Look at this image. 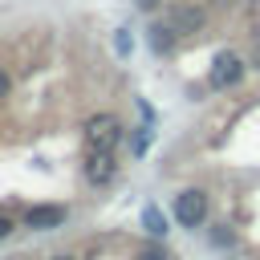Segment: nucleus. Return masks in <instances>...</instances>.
<instances>
[{
    "instance_id": "7ed1b4c3",
    "label": "nucleus",
    "mask_w": 260,
    "mask_h": 260,
    "mask_svg": "<svg viewBox=\"0 0 260 260\" xmlns=\"http://www.w3.org/2000/svg\"><path fill=\"white\" fill-rule=\"evenodd\" d=\"M240 77H244V61L232 57V53H219L215 65H211V73H207V85H211V89H228V85H236Z\"/></svg>"
},
{
    "instance_id": "f257e3e1",
    "label": "nucleus",
    "mask_w": 260,
    "mask_h": 260,
    "mask_svg": "<svg viewBox=\"0 0 260 260\" xmlns=\"http://www.w3.org/2000/svg\"><path fill=\"white\" fill-rule=\"evenodd\" d=\"M85 138H89V146H93V150H110V154H114V146L122 142V126H118V118L98 114V118H89Z\"/></svg>"
},
{
    "instance_id": "ddd939ff",
    "label": "nucleus",
    "mask_w": 260,
    "mask_h": 260,
    "mask_svg": "<svg viewBox=\"0 0 260 260\" xmlns=\"http://www.w3.org/2000/svg\"><path fill=\"white\" fill-rule=\"evenodd\" d=\"M4 89H8V77H4V73H0V93H4Z\"/></svg>"
},
{
    "instance_id": "423d86ee",
    "label": "nucleus",
    "mask_w": 260,
    "mask_h": 260,
    "mask_svg": "<svg viewBox=\"0 0 260 260\" xmlns=\"http://www.w3.org/2000/svg\"><path fill=\"white\" fill-rule=\"evenodd\" d=\"M24 223H28V228H37V232L61 228V223H65V207H57V203H41V207H28Z\"/></svg>"
},
{
    "instance_id": "6e6552de",
    "label": "nucleus",
    "mask_w": 260,
    "mask_h": 260,
    "mask_svg": "<svg viewBox=\"0 0 260 260\" xmlns=\"http://www.w3.org/2000/svg\"><path fill=\"white\" fill-rule=\"evenodd\" d=\"M142 228H146L150 236H167V215H162L158 207H142Z\"/></svg>"
},
{
    "instance_id": "9b49d317",
    "label": "nucleus",
    "mask_w": 260,
    "mask_h": 260,
    "mask_svg": "<svg viewBox=\"0 0 260 260\" xmlns=\"http://www.w3.org/2000/svg\"><path fill=\"white\" fill-rule=\"evenodd\" d=\"M114 45H118V53H122V57L130 53V37H126V28H118V37H114Z\"/></svg>"
},
{
    "instance_id": "f03ea898",
    "label": "nucleus",
    "mask_w": 260,
    "mask_h": 260,
    "mask_svg": "<svg viewBox=\"0 0 260 260\" xmlns=\"http://www.w3.org/2000/svg\"><path fill=\"white\" fill-rule=\"evenodd\" d=\"M175 219H179L183 228H199V223L207 219V195H203V191H183V195H175Z\"/></svg>"
},
{
    "instance_id": "2eb2a0df",
    "label": "nucleus",
    "mask_w": 260,
    "mask_h": 260,
    "mask_svg": "<svg viewBox=\"0 0 260 260\" xmlns=\"http://www.w3.org/2000/svg\"><path fill=\"white\" fill-rule=\"evenodd\" d=\"M256 65H260V45H256Z\"/></svg>"
},
{
    "instance_id": "9d476101",
    "label": "nucleus",
    "mask_w": 260,
    "mask_h": 260,
    "mask_svg": "<svg viewBox=\"0 0 260 260\" xmlns=\"http://www.w3.org/2000/svg\"><path fill=\"white\" fill-rule=\"evenodd\" d=\"M134 260H171V256H167L162 248H142V252H138Z\"/></svg>"
},
{
    "instance_id": "1a4fd4ad",
    "label": "nucleus",
    "mask_w": 260,
    "mask_h": 260,
    "mask_svg": "<svg viewBox=\"0 0 260 260\" xmlns=\"http://www.w3.org/2000/svg\"><path fill=\"white\" fill-rule=\"evenodd\" d=\"M150 134H154V122H142L138 134H134V154H142V150L150 146Z\"/></svg>"
},
{
    "instance_id": "0eeeda50",
    "label": "nucleus",
    "mask_w": 260,
    "mask_h": 260,
    "mask_svg": "<svg viewBox=\"0 0 260 260\" xmlns=\"http://www.w3.org/2000/svg\"><path fill=\"white\" fill-rule=\"evenodd\" d=\"M175 37H179V32L162 20V24H154V28H150V49H154V53H167V49L175 45Z\"/></svg>"
},
{
    "instance_id": "39448f33",
    "label": "nucleus",
    "mask_w": 260,
    "mask_h": 260,
    "mask_svg": "<svg viewBox=\"0 0 260 260\" xmlns=\"http://www.w3.org/2000/svg\"><path fill=\"white\" fill-rule=\"evenodd\" d=\"M114 175H118L114 154H110V150H93V154H89V162H85V179H89L93 187H106Z\"/></svg>"
},
{
    "instance_id": "20e7f679",
    "label": "nucleus",
    "mask_w": 260,
    "mask_h": 260,
    "mask_svg": "<svg viewBox=\"0 0 260 260\" xmlns=\"http://www.w3.org/2000/svg\"><path fill=\"white\" fill-rule=\"evenodd\" d=\"M162 20H167L179 37H191V32H199V28H203V12H199L195 4H171Z\"/></svg>"
},
{
    "instance_id": "4468645a",
    "label": "nucleus",
    "mask_w": 260,
    "mask_h": 260,
    "mask_svg": "<svg viewBox=\"0 0 260 260\" xmlns=\"http://www.w3.org/2000/svg\"><path fill=\"white\" fill-rule=\"evenodd\" d=\"M138 4H142V8H150V4H154V0H138Z\"/></svg>"
},
{
    "instance_id": "f8f14e48",
    "label": "nucleus",
    "mask_w": 260,
    "mask_h": 260,
    "mask_svg": "<svg viewBox=\"0 0 260 260\" xmlns=\"http://www.w3.org/2000/svg\"><path fill=\"white\" fill-rule=\"evenodd\" d=\"M8 232H12V219H8V215H0V240H4Z\"/></svg>"
}]
</instances>
